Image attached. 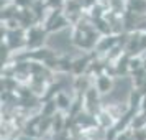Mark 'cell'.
I'll use <instances>...</instances> for the list:
<instances>
[{"mask_svg": "<svg viewBox=\"0 0 146 140\" xmlns=\"http://www.w3.org/2000/svg\"><path fill=\"white\" fill-rule=\"evenodd\" d=\"M128 91H130V81L128 79H120V81H117L113 92L110 94L107 99L108 100H123L126 97Z\"/></svg>", "mask_w": 146, "mask_h": 140, "instance_id": "1", "label": "cell"}, {"mask_svg": "<svg viewBox=\"0 0 146 140\" xmlns=\"http://www.w3.org/2000/svg\"><path fill=\"white\" fill-rule=\"evenodd\" d=\"M69 43V31H61V33H56L49 38V45L53 48H58V50H64Z\"/></svg>", "mask_w": 146, "mask_h": 140, "instance_id": "2", "label": "cell"}, {"mask_svg": "<svg viewBox=\"0 0 146 140\" xmlns=\"http://www.w3.org/2000/svg\"><path fill=\"white\" fill-rule=\"evenodd\" d=\"M131 5L136 10H143L145 8V2H141V0H131Z\"/></svg>", "mask_w": 146, "mask_h": 140, "instance_id": "3", "label": "cell"}, {"mask_svg": "<svg viewBox=\"0 0 146 140\" xmlns=\"http://www.w3.org/2000/svg\"><path fill=\"white\" fill-rule=\"evenodd\" d=\"M100 89H102V91H107V89H108V81H107L105 78L100 79Z\"/></svg>", "mask_w": 146, "mask_h": 140, "instance_id": "4", "label": "cell"}, {"mask_svg": "<svg viewBox=\"0 0 146 140\" xmlns=\"http://www.w3.org/2000/svg\"><path fill=\"white\" fill-rule=\"evenodd\" d=\"M61 25H64V20H58L56 21V23H51V25H49V28H56V27H61Z\"/></svg>", "mask_w": 146, "mask_h": 140, "instance_id": "5", "label": "cell"}, {"mask_svg": "<svg viewBox=\"0 0 146 140\" xmlns=\"http://www.w3.org/2000/svg\"><path fill=\"white\" fill-rule=\"evenodd\" d=\"M18 36H20L18 33H17V35H12V45H17V43H20V40H18Z\"/></svg>", "mask_w": 146, "mask_h": 140, "instance_id": "6", "label": "cell"}, {"mask_svg": "<svg viewBox=\"0 0 146 140\" xmlns=\"http://www.w3.org/2000/svg\"><path fill=\"white\" fill-rule=\"evenodd\" d=\"M82 68H84V61H79V63H77V66H76V69H77V71H80Z\"/></svg>", "mask_w": 146, "mask_h": 140, "instance_id": "7", "label": "cell"}, {"mask_svg": "<svg viewBox=\"0 0 146 140\" xmlns=\"http://www.w3.org/2000/svg\"><path fill=\"white\" fill-rule=\"evenodd\" d=\"M59 104H61V106H64V107H66V106H67V100L64 99V97H59Z\"/></svg>", "mask_w": 146, "mask_h": 140, "instance_id": "8", "label": "cell"}, {"mask_svg": "<svg viewBox=\"0 0 146 140\" xmlns=\"http://www.w3.org/2000/svg\"><path fill=\"white\" fill-rule=\"evenodd\" d=\"M59 125H61V119L58 117V119H56V129H59Z\"/></svg>", "mask_w": 146, "mask_h": 140, "instance_id": "9", "label": "cell"}, {"mask_svg": "<svg viewBox=\"0 0 146 140\" xmlns=\"http://www.w3.org/2000/svg\"><path fill=\"white\" fill-rule=\"evenodd\" d=\"M51 111H53V104H51V106H48V107H46V112H51Z\"/></svg>", "mask_w": 146, "mask_h": 140, "instance_id": "10", "label": "cell"}, {"mask_svg": "<svg viewBox=\"0 0 146 140\" xmlns=\"http://www.w3.org/2000/svg\"><path fill=\"white\" fill-rule=\"evenodd\" d=\"M51 3H59V0H51Z\"/></svg>", "mask_w": 146, "mask_h": 140, "instance_id": "11", "label": "cell"}, {"mask_svg": "<svg viewBox=\"0 0 146 140\" xmlns=\"http://www.w3.org/2000/svg\"><path fill=\"white\" fill-rule=\"evenodd\" d=\"M120 140H126V139H125V137H121V139H120Z\"/></svg>", "mask_w": 146, "mask_h": 140, "instance_id": "12", "label": "cell"}]
</instances>
